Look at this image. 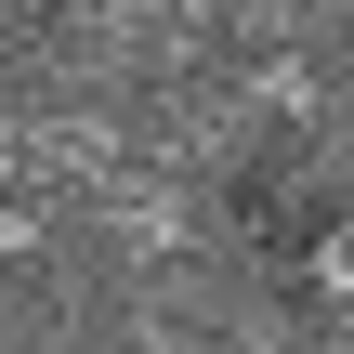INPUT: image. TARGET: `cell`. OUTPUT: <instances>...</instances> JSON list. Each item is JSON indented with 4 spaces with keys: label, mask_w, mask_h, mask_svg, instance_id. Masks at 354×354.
Instances as JSON below:
<instances>
[{
    "label": "cell",
    "mask_w": 354,
    "mask_h": 354,
    "mask_svg": "<svg viewBox=\"0 0 354 354\" xmlns=\"http://www.w3.org/2000/svg\"><path fill=\"white\" fill-rule=\"evenodd\" d=\"M328 289H354V223H342V236H328Z\"/></svg>",
    "instance_id": "6da1fadb"
}]
</instances>
